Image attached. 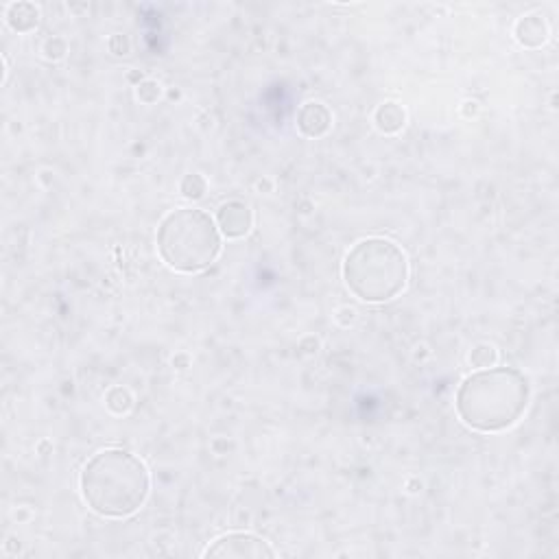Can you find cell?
I'll list each match as a JSON object with an SVG mask.
<instances>
[{
    "label": "cell",
    "mask_w": 559,
    "mask_h": 559,
    "mask_svg": "<svg viewBox=\"0 0 559 559\" xmlns=\"http://www.w3.org/2000/svg\"><path fill=\"white\" fill-rule=\"evenodd\" d=\"M83 501L103 518H127L145 505L151 477L145 461L125 448L99 450L81 470Z\"/></svg>",
    "instance_id": "cell-1"
},
{
    "label": "cell",
    "mask_w": 559,
    "mask_h": 559,
    "mask_svg": "<svg viewBox=\"0 0 559 559\" xmlns=\"http://www.w3.org/2000/svg\"><path fill=\"white\" fill-rule=\"evenodd\" d=\"M529 380L514 367H483L463 380L457 391L461 422L481 433L514 426L529 404Z\"/></svg>",
    "instance_id": "cell-2"
},
{
    "label": "cell",
    "mask_w": 559,
    "mask_h": 559,
    "mask_svg": "<svg viewBox=\"0 0 559 559\" xmlns=\"http://www.w3.org/2000/svg\"><path fill=\"white\" fill-rule=\"evenodd\" d=\"M343 280L354 297L367 304H383L398 297L409 280V260L394 241L363 239L343 260Z\"/></svg>",
    "instance_id": "cell-3"
},
{
    "label": "cell",
    "mask_w": 559,
    "mask_h": 559,
    "mask_svg": "<svg viewBox=\"0 0 559 559\" xmlns=\"http://www.w3.org/2000/svg\"><path fill=\"white\" fill-rule=\"evenodd\" d=\"M158 254L180 273L208 269L221 254V232L208 212L177 208L162 219L158 228Z\"/></svg>",
    "instance_id": "cell-4"
},
{
    "label": "cell",
    "mask_w": 559,
    "mask_h": 559,
    "mask_svg": "<svg viewBox=\"0 0 559 559\" xmlns=\"http://www.w3.org/2000/svg\"><path fill=\"white\" fill-rule=\"evenodd\" d=\"M206 557H276V551L271 549L269 542L258 538L254 533L234 531L225 533L221 538L214 540L206 553Z\"/></svg>",
    "instance_id": "cell-5"
},
{
    "label": "cell",
    "mask_w": 559,
    "mask_h": 559,
    "mask_svg": "<svg viewBox=\"0 0 559 559\" xmlns=\"http://www.w3.org/2000/svg\"><path fill=\"white\" fill-rule=\"evenodd\" d=\"M254 214L247 204L239 199H230L221 204L217 214V228L228 239H241L249 230H252Z\"/></svg>",
    "instance_id": "cell-6"
},
{
    "label": "cell",
    "mask_w": 559,
    "mask_h": 559,
    "mask_svg": "<svg viewBox=\"0 0 559 559\" xmlns=\"http://www.w3.org/2000/svg\"><path fill=\"white\" fill-rule=\"evenodd\" d=\"M330 123V112L321 103H306L300 110V116H297V127L308 138L324 136L330 129Z\"/></svg>",
    "instance_id": "cell-7"
},
{
    "label": "cell",
    "mask_w": 559,
    "mask_h": 559,
    "mask_svg": "<svg viewBox=\"0 0 559 559\" xmlns=\"http://www.w3.org/2000/svg\"><path fill=\"white\" fill-rule=\"evenodd\" d=\"M516 38L522 46L535 49L546 40V25L540 16H527L516 25Z\"/></svg>",
    "instance_id": "cell-8"
},
{
    "label": "cell",
    "mask_w": 559,
    "mask_h": 559,
    "mask_svg": "<svg viewBox=\"0 0 559 559\" xmlns=\"http://www.w3.org/2000/svg\"><path fill=\"white\" fill-rule=\"evenodd\" d=\"M38 9H35L31 3H14L7 11V20L11 29L16 31H31L38 27Z\"/></svg>",
    "instance_id": "cell-9"
},
{
    "label": "cell",
    "mask_w": 559,
    "mask_h": 559,
    "mask_svg": "<svg viewBox=\"0 0 559 559\" xmlns=\"http://www.w3.org/2000/svg\"><path fill=\"white\" fill-rule=\"evenodd\" d=\"M376 125L380 132L394 134L404 125V112L396 103H385L383 107H378L376 112Z\"/></svg>",
    "instance_id": "cell-10"
}]
</instances>
